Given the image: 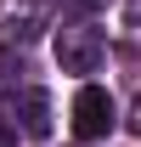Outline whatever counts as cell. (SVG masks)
I'll use <instances>...</instances> for the list:
<instances>
[{
    "instance_id": "obj_4",
    "label": "cell",
    "mask_w": 141,
    "mask_h": 147,
    "mask_svg": "<svg viewBox=\"0 0 141 147\" xmlns=\"http://www.w3.org/2000/svg\"><path fill=\"white\" fill-rule=\"evenodd\" d=\"M17 91H23V57L0 45V96H17Z\"/></svg>"
},
{
    "instance_id": "obj_2",
    "label": "cell",
    "mask_w": 141,
    "mask_h": 147,
    "mask_svg": "<svg viewBox=\"0 0 141 147\" xmlns=\"http://www.w3.org/2000/svg\"><path fill=\"white\" fill-rule=\"evenodd\" d=\"M107 130H113V96L102 85H79V96H73V136L96 142Z\"/></svg>"
},
{
    "instance_id": "obj_7",
    "label": "cell",
    "mask_w": 141,
    "mask_h": 147,
    "mask_svg": "<svg viewBox=\"0 0 141 147\" xmlns=\"http://www.w3.org/2000/svg\"><path fill=\"white\" fill-rule=\"evenodd\" d=\"M130 130L141 136V96H136V108H130Z\"/></svg>"
},
{
    "instance_id": "obj_5",
    "label": "cell",
    "mask_w": 141,
    "mask_h": 147,
    "mask_svg": "<svg viewBox=\"0 0 141 147\" xmlns=\"http://www.w3.org/2000/svg\"><path fill=\"white\" fill-rule=\"evenodd\" d=\"M119 34L130 40V45H141V0H124L119 6Z\"/></svg>"
},
{
    "instance_id": "obj_6",
    "label": "cell",
    "mask_w": 141,
    "mask_h": 147,
    "mask_svg": "<svg viewBox=\"0 0 141 147\" xmlns=\"http://www.w3.org/2000/svg\"><path fill=\"white\" fill-rule=\"evenodd\" d=\"M62 6H68V11H79V17H85V11H96L102 0H62Z\"/></svg>"
},
{
    "instance_id": "obj_3",
    "label": "cell",
    "mask_w": 141,
    "mask_h": 147,
    "mask_svg": "<svg viewBox=\"0 0 141 147\" xmlns=\"http://www.w3.org/2000/svg\"><path fill=\"white\" fill-rule=\"evenodd\" d=\"M11 102H17V119H23L28 136H51V96L40 91V85H23Z\"/></svg>"
},
{
    "instance_id": "obj_1",
    "label": "cell",
    "mask_w": 141,
    "mask_h": 147,
    "mask_svg": "<svg viewBox=\"0 0 141 147\" xmlns=\"http://www.w3.org/2000/svg\"><path fill=\"white\" fill-rule=\"evenodd\" d=\"M107 57V40L102 28H90L85 17H73L56 28V62H62V74H96Z\"/></svg>"
},
{
    "instance_id": "obj_8",
    "label": "cell",
    "mask_w": 141,
    "mask_h": 147,
    "mask_svg": "<svg viewBox=\"0 0 141 147\" xmlns=\"http://www.w3.org/2000/svg\"><path fill=\"white\" fill-rule=\"evenodd\" d=\"M0 147H17V136H11V130H6V125H0Z\"/></svg>"
}]
</instances>
